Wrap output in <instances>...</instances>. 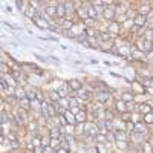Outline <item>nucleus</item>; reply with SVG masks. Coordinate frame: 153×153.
I'll use <instances>...</instances> for the list:
<instances>
[{"mask_svg": "<svg viewBox=\"0 0 153 153\" xmlns=\"http://www.w3.org/2000/svg\"><path fill=\"white\" fill-rule=\"evenodd\" d=\"M133 46L136 49H139V51H143L144 54H149V52H152V51H153V42L147 40V38H144V37L136 38V40L133 42Z\"/></svg>", "mask_w": 153, "mask_h": 153, "instance_id": "f257e3e1", "label": "nucleus"}, {"mask_svg": "<svg viewBox=\"0 0 153 153\" xmlns=\"http://www.w3.org/2000/svg\"><path fill=\"white\" fill-rule=\"evenodd\" d=\"M115 3L117 2H110V5H107L106 8H104V11H103V16H101V19H103L106 23H109V22H113L115 20Z\"/></svg>", "mask_w": 153, "mask_h": 153, "instance_id": "f03ea898", "label": "nucleus"}, {"mask_svg": "<svg viewBox=\"0 0 153 153\" xmlns=\"http://www.w3.org/2000/svg\"><path fill=\"white\" fill-rule=\"evenodd\" d=\"M113 110L117 112V115H118V117H121L123 113L129 112V110H127V103H124L123 100H115V104H113Z\"/></svg>", "mask_w": 153, "mask_h": 153, "instance_id": "7ed1b4c3", "label": "nucleus"}, {"mask_svg": "<svg viewBox=\"0 0 153 153\" xmlns=\"http://www.w3.org/2000/svg\"><path fill=\"white\" fill-rule=\"evenodd\" d=\"M130 91L133 94H146V87L141 81L135 78L133 81H130Z\"/></svg>", "mask_w": 153, "mask_h": 153, "instance_id": "20e7f679", "label": "nucleus"}, {"mask_svg": "<svg viewBox=\"0 0 153 153\" xmlns=\"http://www.w3.org/2000/svg\"><path fill=\"white\" fill-rule=\"evenodd\" d=\"M110 98H112V92H109V91H101V92H97L94 95V100L100 101V103H103V104H106Z\"/></svg>", "mask_w": 153, "mask_h": 153, "instance_id": "39448f33", "label": "nucleus"}, {"mask_svg": "<svg viewBox=\"0 0 153 153\" xmlns=\"http://www.w3.org/2000/svg\"><path fill=\"white\" fill-rule=\"evenodd\" d=\"M2 83H3L5 86H9V87H19V86H20L19 81H17L11 74H5V75H2Z\"/></svg>", "mask_w": 153, "mask_h": 153, "instance_id": "423d86ee", "label": "nucleus"}, {"mask_svg": "<svg viewBox=\"0 0 153 153\" xmlns=\"http://www.w3.org/2000/svg\"><path fill=\"white\" fill-rule=\"evenodd\" d=\"M133 133H139V135H146V136H150V132H149V127L144 121L141 123H136L135 124V132Z\"/></svg>", "mask_w": 153, "mask_h": 153, "instance_id": "0eeeda50", "label": "nucleus"}, {"mask_svg": "<svg viewBox=\"0 0 153 153\" xmlns=\"http://www.w3.org/2000/svg\"><path fill=\"white\" fill-rule=\"evenodd\" d=\"M133 22H135V26H138V28H147V16L136 14Z\"/></svg>", "mask_w": 153, "mask_h": 153, "instance_id": "6e6552de", "label": "nucleus"}, {"mask_svg": "<svg viewBox=\"0 0 153 153\" xmlns=\"http://www.w3.org/2000/svg\"><path fill=\"white\" fill-rule=\"evenodd\" d=\"M112 124H113L115 132H117V130H124V132H126V123L121 120V117H115V118L112 120Z\"/></svg>", "mask_w": 153, "mask_h": 153, "instance_id": "1a4fd4ad", "label": "nucleus"}, {"mask_svg": "<svg viewBox=\"0 0 153 153\" xmlns=\"http://www.w3.org/2000/svg\"><path fill=\"white\" fill-rule=\"evenodd\" d=\"M25 98H28V91H26V87H23L22 84L16 89V100L17 101H22Z\"/></svg>", "mask_w": 153, "mask_h": 153, "instance_id": "9d476101", "label": "nucleus"}, {"mask_svg": "<svg viewBox=\"0 0 153 153\" xmlns=\"http://www.w3.org/2000/svg\"><path fill=\"white\" fill-rule=\"evenodd\" d=\"M115 138H117V141L130 143V135L127 132H124V130H117V132H115Z\"/></svg>", "mask_w": 153, "mask_h": 153, "instance_id": "9b49d317", "label": "nucleus"}, {"mask_svg": "<svg viewBox=\"0 0 153 153\" xmlns=\"http://www.w3.org/2000/svg\"><path fill=\"white\" fill-rule=\"evenodd\" d=\"M133 97H135V94L132 92V91H121V100L124 101V103H133Z\"/></svg>", "mask_w": 153, "mask_h": 153, "instance_id": "f8f14e48", "label": "nucleus"}, {"mask_svg": "<svg viewBox=\"0 0 153 153\" xmlns=\"http://www.w3.org/2000/svg\"><path fill=\"white\" fill-rule=\"evenodd\" d=\"M149 101V95L147 94H135L133 97V103L135 104H144Z\"/></svg>", "mask_w": 153, "mask_h": 153, "instance_id": "ddd939ff", "label": "nucleus"}, {"mask_svg": "<svg viewBox=\"0 0 153 153\" xmlns=\"http://www.w3.org/2000/svg\"><path fill=\"white\" fill-rule=\"evenodd\" d=\"M42 107H43V103L40 100H31V112H35V113H40L42 112Z\"/></svg>", "mask_w": 153, "mask_h": 153, "instance_id": "4468645a", "label": "nucleus"}, {"mask_svg": "<svg viewBox=\"0 0 153 153\" xmlns=\"http://www.w3.org/2000/svg\"><path fill=\"white\" fill-rule=\"evenodd\" d=\"M68 84H69V87H71V91H80V89L84 86V83H83V81L76 80V78L69 80V81H68Z\"/></svg>", "mask_w": 153, "mask_h": 153, "instance_id": "2eb2a0df", "label": "nucleus"}, {"mask_svg": "<svg viewBox=\"0 0 153 153\" xmlns=\"http://www.w3.org/2000/svg\"><path fill=\"white\" fill-rule=\"evenodd\" d=\"M136 112H139L144 117V115H147V113H152V107L147 104V103H144V104H136V109H135Z\"/></svg>", "mask_w": 153, "mask_h": 153, "instance_id": "dca6fc26", "label": "nucleus"}, {"mask_svg": "<svg viewBox=\"0 0 153 153\" xmlns=\"http://www.w3.org/2000/svg\"><path fill=\"white\" fill-rule=\"evenodd\" d=\"M75 118H76V124H84L87 123V110L83 109L81 112H78L75 115Z\"/></svg>", "mask_w": 153, "mask_h": 153, "instance_id": "f3484780", "label": "nucleus"}, {"mask_svg": "<svg viewBox=\"0 0 153 153\" xmlns=\"http://www.w3.org/2000/svg\"><path fill=\"white\" fill-rule=\"evenodd\" d=\"M63 117H65V120L68 121V124H71V126H76V118H75V115L71 112V109L63 113Z\"/></svg>", "mask_w": 153, "mask_h": 153, "instance_id": "a211bd4d", "label": "nucleus"}, {"mask_svg": "<svg viewBox=\"0 0 153 153\" xmlns=\"http://www.w3.org/2000/svg\"><path fill=\"white\" fill-rule=\"evenodd\" d=\"M66 16H68V12L65 8V2H60L57 6V19H66Z\"/></svg>", "mask_w": 153, "mask_h": 153, "instance_id": "6ab92c4d", "label": "nucleus"}, {"mask_svg": "<svg viewBox=\"0 0 153 153\" xmlns=\"http://www.w3.org/2000/svg\"><path fill=\"white\" fill-rule=\"evenodd\" d=\"M115 147H117L118 150H121V152H129L130 150V143H126V141H117L115 143Z\"/></svg>", "mask_w": 153, "mask_h": 153, "instance_id": "aec40b11", "label": "nucleus"}, {"mask_svg": "<svg viewBox=\"0 0 153 153\" xmlns=\"http://www.w3.org/2000/svg\"><path fill=\"white\" fill-rule=\"evenodd\" d=\"M63 129V133L68 135V136H75L76 135V130H75V126H71V124H66L65 127H61Z\"/></svg>", "mask_w": 153, "mask_h": 153, "instance_id": "412c9836", "label": "nucleus"}, {"mask_svg": "<svg viewBox=\"0 0 153 153\" xmlns=\"http://www.w3.org/2000/svg\"><path fill=\"white\" fill-rule=\"evenodd\" d=\"M58 106L63 107L65 110H69V109H71V100H69V97H68V98H60Z\"/></svg>", "mask_w": 153, "mask_h": 153, "instance_id": "4be33fe9", "label": "nucleus"}, {"mask_svg": "<svg viewBox=\"0 0 153 153\" xmlns=\"http://www.w3.org/2000/svg\"><path fill=\"white\" fill-rule=\"evenodd\" d=\"M141 150H143V153H153V144L150 141H146L141 144Z\"/></svg>", "mask_w": 153, "mask_h": 153, "instance_id": "5701e85b", "label": "nucleus"}, {"mask_svg": "<svg viewBox=\"0 0 153 153\" xmlns=\"http://www.w3.org/2000/svg\"><path fill=\"white\" fill-rule=\"evenodd\" d=\"M141 121H143V115L139 113V112H136V110L132 112V123L136 124V123H141Z\"/></svg>", "mask_w": 153, "mask_h": 153, "instance_id": "b1692460", "label": "nucleus"}, {"mask_svg": "<svg viewBox=\"0 0 153 153\" xmlns=\"http://www.w3.org/2000/svg\"><path fill=\"white\" fill-rule=\"evenodd\" d=\"M95 141H97V144H106V143H107V135L98 133V135L95 136Z\"/></svg>", "mask_w": 153, "mask_h": 153, "instance_id": "393cba45", "label": "nucleus"}, {"mask_svg": "<svg viewBox=\"0 0 153 153\" xmlns=\"http://www.w3.org/2000/svg\"><path fill=\"white\" fill-rule=\"evenodd\" d=\"M143 121L147 124V126H153V113H147L143 117Z\"/></svg>", "mask_w": 153, "mask_h": 153, "instance_id": "a878e982", "label": "nucleus"}, {"mask_svg": "<svg viewBox=\"0 0 153 153\" xmlns=\"http://www.w3.org/2000/svg\"><path fill=\"white\" fill-rule=\"evenodd\" d=\"M126 132L129 133V135H132V133L135 132V123H132V121L126 123Z\"/></svg>", "mask_w": 153, "mask_h": 153, "instance_id": "bb28decb", "label": "nucleus"}, {"mask_svg": "<svg viewBox=\"0 0 153 153\" xmlns=\"http://www.w3.org/2000/svg\"><path fill=\"white\" fill-rule=\"evenodd\" d=\"M121 120H123L124 123L132 121V112H126V113H123V115H121Z\"/></svg>", "mask_w": 153, "mask_h": 153, "instance_id": "cd10ccee", "label": "nucleus"}, {"mask_svg": "<svg viewBox=\"0 0 153 153\" xmlns=\"http://www.w3.org/2000/svg\"><path fill=\"white\" fill-rule=\"evenodd\" d=\"M42 146H43V147H48V146H51V136H49V135H46V136H42Z\"/></svg>", "mask_w": 153, "mask_h": 153, "instance_id": "c85d7f7f", "label": "nucleus"}, {"mask_svg": "<svg viewBox=\"0 0 153 153\" xmlns=\"http://www.w3.org/2000/svg\"><path fill=\"white\" fill-rule=\"evenodd\" d=\"M146 60H147V65H153V51L146 55Z\"/></svg>", "mask_w": 153, "mask_h": 153, "instance_id": "c756f323", "label": "nucleus"}, {"mask_svg": "<svg viewBox=\"0 0 153 153\" xmlns=\"http://www.w3.org/2000/svg\"><path fill=\"white\" fill-rule=\"evenodd\" d=\"M81 110H83V109H81V107H78V106H72V107H71V112H72L74 115H76V113L81 112Z\"/></svg>", "mask_w": 153, "mask_h": 153, "instance_id": "7c9ffc66", "label": "nucleus"}, {"mask_svg": "<svg viewBox=\"0 0 153 153\" xmlns=\"http://www.w3.org/2000/svg\"><path fill=\"white\" fill-rule=\"evenodd\" d=\"M57 150H54L51 146H48V147H45V150H43V153H55Z\"/></svg>", "mask_w": 153, "mask_h": 153, "instance_id": "2f4dec72", "label": "nucleus"}, {"mask_svg": "<svg viewBox=\"0 0 153 153\" xmlns=\"http://www.w3.org/2000/svg\"><path fill=\"white\" fill-rule=\"evenodd\" d=\"M43 150H45V147H43V146H38V147H35V149H34V153H43Z\"/></svg>", "mask_w": 153, "mask_h": 153, "instance_id": "473e14b6", "label": "nucleus"}, {"mask_svg": "<svg viewBox=\"0 0 153 153\" xmlns=\"http://www.w3.org/2000/svg\"><path fill=\"white\" fill-rule=\"evenodd\" d=\"M57 153H71V152H69L68 149H63V147H61V149H58V150H57Z\"/></svg>", "mask_w": 153, "mask_h": 153, "instance_id": "72a5a7b5", "label": "nucleus"}, {"mask_svg": "<svg viewBox=\"0 0 153 153\" xmlns=\"http://www.w3.org/2000/svg\"><path fill=\"white\" fill-rule=\"evenodd\" d=\"M152 113H153V109H152Z\"/></svg>", "mask_w": 153, "mask_h": 153, "instance_id": "f704fd0d", "label": "nucleus"}]
</instances>
